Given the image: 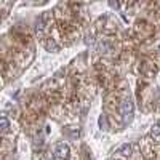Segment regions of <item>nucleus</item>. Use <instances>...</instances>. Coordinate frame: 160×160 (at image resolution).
Listing matches in <instances>:
<instances>
[{"mask_svg":"<svg viewBox=\"0 0 160 160\" xmlns=\"http://www.w3.org/2000/svg\"><path fill=\"white\" fill-rule=\"evenodd\" d=\"M55 154H56V157L58 158H68L69 157V154H71V149H69V146L66 144L64 141H59V142H56V146H55Z\"/></svg>","mask_w":160,"mask_h":160,"instance_id":"obj_1","label":"nucleus"},{"mask_svg":"<svg viewBox=\"0 0 160 160\" xmlns=\"http://www.w3.org/2000/svg\"><path fill=\"white\" fill-rule=\"evenodd\" d=\"M120 112H122V115L125 118H131V115H133V102L130 99L123 101L122 104H120Z\"/></svg>","mask_w":160,"mask_h":160,"instance_id":"obj_2","label":"nucleus"},{"mask_svg":"<svg viewBox=\"0 0 160 160\" xmlns=\"http://www.w3.org/2000/svg\"><path fill=\"white\" fill-rule=\"evenodd\" d=\"M118 154H122V155H125V157H130V155H131V146H130V144H123L122 148L118 149Z\"/></svg>","mask_w":160,"mask_h":160,"instance_id":"obj_3","label":"nucleus"},{"mask_svg":"<svg viewBox=\"0 0 160 160\" xmlns=\"http://www.w3.org/2000/svg\"><path fill=\"white\" fill-rule=\"evenodd\" d=\"M45 47H47L48 51H58V45L55 43V40H51V38H48L45 42Z\"/></svg>","mask_w":160,"mask_h":160,"instance_id":"obj_4","label":"nucleus"},{"mask_svg":"<svg viewBox=\"0 0 160 160\" xmlns=\"http://www.w3.org/2000/svg\"><path fill=\"white\" fill-rule=\"evenodd\" d=\"M8 127H10V122H8L7 115L3 114L2 117H0V128H2V131H7V130H8Z\"/></svg>","mask_w":160,"mask_h":160,"instance_id":"obj_5","label":"nucleus"},{"mask_svg":"<svg viewBox=\"0 0 160 160\" xmlns=\"http://www.w3.org/2000/svg\"><path fill=\"white\" fill-rule=\"evenodd\" d=\"M98 123H99V128H101V130H108V128H109V125H108V118H106V115H99Z\"/></svg>","mask_w":160,"mask_h":160,"instance_id":"obj_6","label":"nucleus"},{"mask_svg":"<svg viewBox=\"0 0 160 160\" xmlns=\"http://www.w3.org/2000/svg\"><path fill=\"white\" fill-rule=\"evenodd\" d=\"M151 135L155 138V139H160V125H154L151 128Z\"/></svg>","mask_w":160,"mask_h":160,"instance_id":"obj_7","label":"nucleus"},{"mask_svg":"<svg viewBox=\"0 0 160 160\" xmlns=\"http://www.w3.org/2000/svg\"><path fill=\"white\" fill-rule=\"evenodd\" d=\"M158 51H160V45H158Z\"/></svg>","mask_w":160,"mask_h":160,"instance_id":"obj_8","label":"nucleus"}]
</instances>
